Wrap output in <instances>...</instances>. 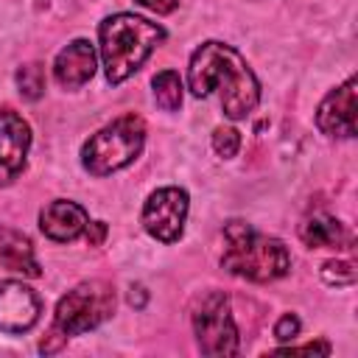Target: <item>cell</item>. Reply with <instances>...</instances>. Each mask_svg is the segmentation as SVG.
I'll list each match as a JSON object with an SVG mask.
<instances>
[{
	"mask_svg": "<svg viewBox=\"0 0 358 358\" xmlns=\"http://www.w3.org/2000/svg\"><path fill=\"white\" fill-rule=\"evenodd\" d=\"M187 87L196 98L218 92L221 109L227 117H246L260 101V84L246 64V59L224 42H204L193 50L187 64Z\"/></svg>",
	"mask_w": 358,
	"mask_h": 358,
	"instance_id": "cell-1",
	"label": "cell"
},
{
	"mask_svg": "<svg viewBox=\"0 0 358 358\" xmlns=\"http://www.w3.org/2000/svg\"><path fill=\"white\" fill-rule=\"evenodd\" d=\"M98 39H101V59H103L106 81L120 84L143 67V62L165 39V28L145 17L120 11L101 22Z\"/></svg>",
	"mask_w": 358,
	"mask_h": 358,
	"instance_id": "cell-2",
	"label": "cell"
},
{
	"mask_svg": "<svg viewBox=\"0 0 358 358\" xmlns=\"http://www.w3.org/2000/svg\"><path fill=\"white\" fill-rule=\"evenodd\" d=\"M224 255L221 266L243 277L249 282H271L288 274L291 268V255L280 238L257 232L246 221H227L224 224Z\"/></svg>",
	"mask_w": 358,
	"mask_h": 358,
	"instance_id": "cell-3",
	"label": "cell"
},
{
	"mask_svg": "<svg viewBox=\"0 0 358 358\" xmlns=\"http://www.w3.org/2000/svg\"><path fill=\"white\" fill-rule=\"evenodd\" d=\"M115 313V288L103 280H87L70 288L53 313V327L48 341H42V352H56L70 336H81Z\"/></svg>",
	"mask_w": 358,
	"mask_h": 358,
	"instance_id": "cell-4",
	"label": "cell"
},
{
	"mask_svg": "<svg viewBox=\"0 0 358 358\" xmlns=\"http://www.w3.org/2000/svg\"><path fill=\"white\" fill-rule=\"evenodd\" d=\"M145 143V123L140 115H120L109 126L98 129L81 148V165L92 176H106L137 159Z\"/></svg>",
	"mask_w": 358,
	"mask_h": 358,
	"instance_id": "cell-5",
	"label": "cell"
},
{
	"mask_svg": "<svg viewBox=\"0 0 358 358\" xmlns=\"http://www.w3.org/2000/svg\"><path fill=\"white\" fill-rule=\"evenodd\" d=\"M193 330L204 355H235L238 327L229 310V299L221 291H207L193 310Z\"/></svg>",
	"mask_w": 358,
	"mask_h": 358,
	"instance_id": "cell-6",
	"label": "cell"
},
{
	"mask_svg": "<svg viewBox=\"0 0 358 358\" xmlns=\"http://www.w3.org/2000/svg\"><path fill=\"white\" fill-rule=\"evenodd\" d=\"M190 199L182 187H159L143 204V227L151 238L162 243H173L185 232Z\"/></svg>",
	"mask_w": 358,
	"mask_h": 358,
	"instance_id": "cell-7",
	"label": "cell"
},
{
	"mask_svg": "<svg viewBox=\"0 0 358 358\" xmlns=\"http://www.w3.org/2000/svg\"><path fill=\"white\" fill-rule=\"evenodd\" d=\"M31 126L11 106L0 109V185H11L28 162Z\"/></svg>",
	"mask_w": 358,
	"mask_h": 358,
	"instance_id": "cell-8",
	"label": "cell"
},
{
	"mask_svg": "<svg viewBox=\"0 0 358 358\" xmlns=\"http://www.w3.org/2000/svg\"><path fill=\"white\" fill-rule=\"evenodd\" d=\"M42 299L36 291L20 280H3L0 282V330L3 333H25L39 322Z\"/></svg>",
	"mask_w": 358,
	"mask_h": 358,
	"instance_id": "cell-9",
	"label": "cell"
},
{
	"mask_svg": "<svg viewBox=\"0 0 358 358\" xmlns=\"http://www.w3.org/2000/svg\"><path fill=\"white\" fill-rule=\"evenodd\" d=\"M358 81L350 76L341 87L330 90L316 109V126L330 137H355V90Z\"/></svg>",
	"mask_w": 358,
	"mask_h": 358,
	"instance_id": "cell-10",
	"label": "cell"
},
{
	"mask_svg": "<svg viewBox=\"0 0 358 358\" xmlns=\"http://www.w3.org/2000/svg\"><path fill=\"white\" fill-rule=\"evenodd\" d=\"M95 48L87 39H73L67 48L59 50L53 62V78L62 90H78L95 76Z\"/></svg>",
	"mask_w": 358,
	"mask_h": 358,
	"instance_id": "cell-11",
	"label": "cell"
},
{
	"mask_svg": "<svg viewBox=\"0 0 358 358\" xmlns=\"http://www.w3.org/2000/svg\"><path fill=\"white\" fill-rule=\"evenodd\" d=\"M87 224H90L87 210L67 199H56L39 213V229L59 243L76 241L81 232H87Z\"/></svg>",
	"mask_w": 358,
	"mask_h": 358,
	"instance_id": "cell-12",
	"label": "cell"
},
{
	"mask_svg": "<svg viewBox=\"0 0 358 358\" xmlns=\"http://www.w3.org/2000/svg\"><path fill=\"white\" fill-rule=\"evenodd\" d=\"M0 263L11 271L25 274V277H39L42 274L31 241L22 232H17L11 227H3V224H0Z\"/></svg>",
	"mask_w": 358,
	"mask_h": 358,
	"instance_id": "cell-13",
	"label": "cell"
},
{
	"mask_svg": "<svg viewBox=\"0 0 358 358\" xmlns=\"http://www.w3.org/2000/svg\"><path fill=\"white\" fill-rule=\"evenodd\" d=\"M299 238L313 249V246H327V249H352L355 238L352 229L330 215H313L299 227Z\"/></svg>",
	"mask_w": 358,
	"mask_h": 358,
	"instance_id": "cell-14",
	"label": "cell"
},
{
	"mask_svg": "<svg viewBox=\"0 0 358 358\" xmlns=\"http://www.w3.org/2000/svg\"><path fill=\"white\" fill-rule=\"evenodd\" d=\"M154 87V101L165 112H176L182 106V78L176 70H159L151 81Z\"/></svg>",
	"mask_w": 358,
	"mask_h": 358,
	"instance_id": "cell-15",
	"label": "cell"
},
{
	"mask_svg": "<svg viewBox=\"0 0 358 358\" xmlns=\"http://www.w3.org/2000/svg\"><path fill=\"white\" fill-rule=\"evenodd\" d=\"M17 87L25 101H39L45 95V67L39 62H28L17 67Z\"/></svg>",
	"mask_w": 358,
	"mask_h": 358,
	"instance_id": "cell-16",
	"label": "cell"
},
{
	"mask_svg": "<svg viewBox=\"0 0 358 358\" xmlns=\"http://www.w3.org/2000/svg\"><path fill=\"white\" fill-rule=\"evenodd\" d=\"M213 148H215V154L224 157V159L235 157L238 148H241V134H238V129H232V126H218V129L213 131Z\"/></svg>",
	"mask_w": 358,
	"mask_h": 358,
	"instance_id": "cell-17",
	"label": "cell"
},
{
	"mask_svg": "<svg viewBox=\"0 0 358 358\" xmlns=\"http://www.w3.org/2000/svg\"><path fill=\"white\" fill-rule=\"evenodd\" d=\"M322 280L327 285H352L355 282V268L347 260H327L322 266Z\"/></svg>",
	"mask_w": 358,
	"mask_h": 358,
	"instance_id": "cell-18",
	"label": "cell"
},
{
	"mask_svg": "<svg viewBox=\"0 0 358 358\" xmlns=\"http://www.w3.org/2000/svg\"><path fill=\"white\" fill-rule=\"evenodd\" d=\"M296 333H299V319H296L294 313L280 316V322L274 324V336H277L280 341H294V338H296Z\"/></svg>",
	"mask_w": 358,
	"mask_h": 358,
	"instance_id": "cell-19",
	"label": "cell"
},
{
	"mask_svg": "<svg viewBox=\"0 0 358 358\" xmlns=\"http://www.w3.org/2000/svg\"><path fill=\"white\" fill-rule=\"evenodd\" d=\"M137 3L148 11H154V14H171L179 6V0H137Z\"/></svg>",
	"mask_w": 358,
	"mask_h": 358,
	"instance_id": "cell-20",
	"label": "cell"
},
{
	"mask_svg": "<svg viewBox=\"0 0 358 358\" xmlns=\"http://www.w3.org/2000/svg\"><path fill=\"white\" fill-rule=\"evenodd\" d=\"M280 352H322V355H330V344L327 341H310V344H302V347H282Z\"/></svg>",
	"mask_w": 358,
	"mask_h": 358,
	"instance_id": "cell-21",
	"label": "cell"
},
{
	"mask_svg": "<svg viewBox=\"0 0 358 358\" xmlns=\"http://www.w3.org/2000/svg\"><path fill=\"white\" fill-rule=\"evenodd\" d=\"M103 235H106V224H103V221L87 224V241H90V243H101Z\"/></svg>",
	"mask_w": 358,
	"mask_h": 358,
	"instance_id": "cell-22",
	"label": "cell"
},
{
	"mask_svg": "<svg viewBox=\"0 0 358 358\" xmlns=\"http://www.w3.org/2000/svg\"><path fill=\"white\" fill-rule=\"evenodd\" d=\"M129 302H131V305H137V308H143V305H145V288H143V285H131Z\"/></svg>",
	"mask_w": 358,
	"mask_h": 358,
	"instance_id": "cell-23",
	"label": "cell"
}]
</instances>
